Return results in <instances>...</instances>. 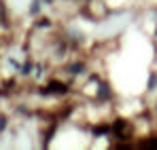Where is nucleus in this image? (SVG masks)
I'll return each mask as SVG.
<instances>
[{
    "mask_svg": "<svg viewBox=\"0 0 157 150\" xmlns=\"http://www.w3.org/2000/svg\"><path fill=\"white\" fill-rule=\"evenodd\" d=\"M113 129H115V133H119V135H125V133H128V123H125V121H115Z\"/></svg>",
    "mask_w": 157,
    "mask_h": 150,
    "instance_id": "1",
    "label": "nucleus"
},
{
    "mask_svg": "<svg viewBox=\"0 0 157 150\" xmlns=\"http://www.w3.org/2000/svg\"><path fill=\"white\" fill-rule=\"evenodd\" d=\"M49 91H55V93H66L68 89H66V85H64V82H51V85H49Z\"/></svg>",
    "mask_w": 157,
    "mask_h": 150,
    "instance_id": "2",
    "label": "nucleus"
},
{
    "mask_svg": "<svg viewBox=\"0 0 157 150\" xmlns=\"http://www.w3.org/2000/svg\"><path fill=\"white\" fill-rule=\"evenodd\" d=\"M108 131V127H96V133H106Z\"/></svg>",
    "mask_w": 157,
    "mask_h": 150,
    "instance_id": "3",
    "label": "nucleus"
}]
</instances>
